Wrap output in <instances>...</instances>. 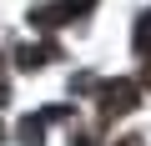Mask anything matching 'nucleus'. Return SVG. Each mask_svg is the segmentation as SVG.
Segmentation results:
<instances>
[{"instance_id": "1", "label": "nucleus", "mask_w": 151, "mask_h": 146, "mask_svg": "<svg viewBox=\"0 0 151 146\" xmlns=\"http://www.w3.org/2000/svg\"><path fill=\"white\" fill-rule=\"evenodd\" d=\"M96 96H101V116H106V121H116V116L136 111V101H141L136 81H101V86H96Z\"/></svg>"}, {"instance_id": "2", "label": "nucleus", "mask_w": 151, "mask_h": 146, "mask_svg": "<svg viewBox=\"0 0 151 146\" xmlns=\"http://www.w3.org/2000/svg\"><path fill=\"white\" fill-rule=\"evenodd\" d=\"M70 20V10L60 5V0H50V5H30V25L35 30H55V25H65Z\"/></svg>"}, {"instance_id": "3", "label": "nucleus", "mask_w": 151, "mask_h": 146, "mask_svg": "<svg viewBox=\"0 0 151 146\" xmlns=\"http://www.w3.org/2000/svg\"><path fill=\"white\" fill-rule=\"evenodd\" d=\"M15 60H20V70H40V65L55 60V45H45V40H40V45H20Z\"/></svg>"}, {"instance_id": "4", "label": "nucleus", "mask_w": 151, "mask_h": 146, "mask_svg": "<svg viewBox=\"0 0 151 146\" xmlns=\"http://www.w3.org/2000/svg\"><path fill=\"white\" fill-rule=\"evenodd\" d=\"M20 146H45V121L40 116H25L20 121Z\"/></svg>"}, {"instance_id": "5", "label": "nucleus", "mask_w": 151, "mask_h": 146, "mask_svg": "<svg viewBox=\"0 0 151 146\" xmlns=\"http://www.w3.org/2000/svg\"><path fill=\"white\" fill-rule=\"evenodd\" d=\"M131 40H136V55H146V60H151V10L136 20V35H131Z\"/></svg>"}, {"instance_id": "6", "label": "nucleus", "mask_w": 151, "mask_h": 146, "mask_svg": "<svg viewBox=\"0 0 151 146\" xmlns=\"http://www.w3.org/2000/svg\"><path fill=\"white\" fill-rule=\"evenodd\" d=\"M91 5H96V0H65V10H70V15H86Z\"/></svg>"}, {"instance_id": "7", "label": "nucleus", "mask_w": 151, "mask_h": 146, "mask_svg": "<svg viewBox=\"0 0 151 146\" xmlns=\"http://www.w3.org/2000/svg\"><path fill=\"white\" fill-rule=\"evenodd\" d=\"M116 146H146V141H141V136H121Z\"/></svg>"}, {"instance_id": "8", "label": "nucleus", "mask_w": 151, "mask_h": 146, "mask_svg": "<svg viewBox=\"0 0 151 146\" xmlns=\"http://www.w3.org/2000/svg\"><path fill=\"white\" fill-rule=\"evenodd\" d=\"M0 141H5V126H0Z\"/></svg>"}]
</instances>
